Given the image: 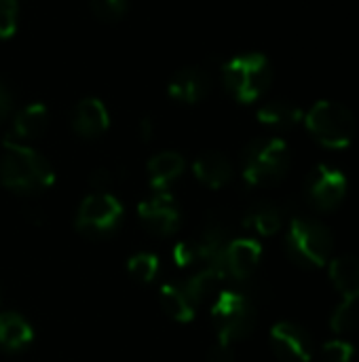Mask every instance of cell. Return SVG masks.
Returning <instances> with one entry per match:
<instances>
[{
  "instance_id": "obj_1",
  "label": "cell",
  "mask_w": 359,
  "mask_h": 362,
  "mask_svg": "<svg viewBox=\"0 0 359 362\" xmlns=\"http://www.w3.org/2000/svg\"><path fill=\"white\" fill-rule=\"evenodd\" d=\"M0 180L8 191L30 195L49 189L55 182V174L40 153L23 142L6 138L0 161Z\"/></svg>"
},
{
  "instance_id": "obj_2",
  "label": "cell",
  "mask_w": 359,
  "mask_h": 362,
  "mask_svg": "<svg viewBox=\"0 0 359 362\" xmlns=\"http://www.w3.org/2000/svg\"><path fill=\"white\" fill-rule=\"evenodd\" d=\"M286 250L296 265L305 269H322L332 259L334 235L322 221L296 216L286 233Z\"/></svg>"
},
{
  "instance_id": "obj_3",
  "label": "cell",
  "mask_w": 359,
  "mask_h": 362,
  "mask_svg": "<svg viewBox=\"0 0 359 362\" xmlns=\"http://www.w3.org/2000/svg\"><path fill=\"white\" fill-rule=\"evenodd\" d=\"M292 155L281 138L254 140L243 153V178L252 187H271L290 172Z\"/></svg>"
},
{
  "instance_id": "obj_4",
  "label": "cell",
  "mask_w": 359,
  "mask_h": 362,
  "mask_svg": "<svg viewBox=\"0 0 359 362\" xmlns=\"http://www.w3.org/2000/svg\"><path fill=\"white\" fill-rule=\"evenodd\" d=\"M305 125L309 134L326 148H347L355 138V117L353 112L332 100H322L305 115Z\"/></svg>"
},
{
  "instance_id": "obj_5",
  "label": "cell",
  "mask_w": 359,
  "mask_h": 362,
  "mask_svg": "<svg viewBox=\"0 0 359 362\" xmlns=\"http://www.w3.org/2000/svg\"><path fill=\"white\" fill-rule=\"evenodd\" d=\"M256 305L239 291H220L212 305V322L220 344L233 346L256 329Z\"/></svg>"
},
{
  "instance_id": "obj_6",
  "label": "cell",
  "mask_w": 359,
  "mask_h": 362,
  "mask_svg": "<svg viewBox=\"0 0 359 362\" xmlns=\"http://www.w3.org/2000/svg\"><path fill=\"white\" fill-rule=\"evenodd\" d=\"M224 85L235 100L250 104L256 102L271 85L273 70L262 53H245L233 57L224 66Z\"/></svg>"
},
{
  "instance_id": "obj_7",
  "label": "cell",
  "mask_w": 359,
  "mask_h": 362,
  "mask_svg": "<svg viewBox=\"0 0 359 362\" xmlns=\"http://www.w3.org/2000/svg\"><path fill=\"white\" fill-rule=\"evenodd\" d=\"M347 191H349L347 176L341 170L326 163L313 168L305 182V197L320 212L336 210L345 202Z\"/></svg>"
},
{
  "instance_id": "obj_8",
  "label": "cell",
  "mask_w": 359,
  "mask_h": 362,
  "mask_svg": "<svg viewBox=\"0 0 359 362\" xmlns=\"http://www.w3.org/2000/svg\"><path fill=\"white\" fill-rule=\"evenodd\" d=\"M123 218V204L106 191H95L83 199L76 212V227L87 235H106L116 229Z\"/></svg>"
},
{
  "instance_id": "obj_9",
  "label": "cell",
  "mask_w": 359,
  "mask_h": 362,
  "mask_svg": "<svg viewBox=\"0 0 359 362\" xmlns=\"http://www.w3.org/2000/svg\"><path fill=\"white\" fill-rule=\"evenodd\" d=\"M271 348L281 362H311L315 354V344L307 329L296 322L284 320L273 325L271 333Z\"/></svg>"
},
{
  "instance_id": "obj_10",
  "label": "cell",
  "mask_w": 359,
  "mask_h": 362,
  "mask_svg": "<svg viewBox=\"0 0 359 362\" xmlns=\"http://www.w3.org/2000/svg\"><path fill=\"white\" fill-rule=\"evenodd\" d=\"M138 214L142 223L161 238L176 233L182 221L180 208L169 191H154L148 199L140 202Z\"/></svg>"
},
{
  "instance_id": "obj_11",
  "label": "cell",
  "mask_w": 359,
  "mask_h": 362,
  "mask_svg": "<svg viewBox=\"0 0 359 362\" xmlns=\"http://www.w3.org/2000/svg\"><path fill=\"white\" fill-rule=\"evenodd\" d=\"M260 259H262V246L252 238H239L229 242L222 257V267L226 278L248 280L258 269Z\"/></svg>"
},
{
  "instance_id": "obj_12",
  "label": "cell",
  "mask_w": 359,
  "mask_h": 362,
  "mask_svg": "<svg viewBox=\"0 0 359 362\" xmlns=\"http://www.w3.org/2000/svg\"><path fill=\"white\" fill-rule=\"evenodd\" d=\"M231 242L229 227L222 218H209L203 231L193 240L195 250H197V261L203 265H220L222 267V257L224 250Z\"/></svg>"
},
{
  "instance_id": "obj_13",
  "label": "cell",
  "mask_w": 359,
  "mask_h": 362,
  "mask_svg": "<svg viewBox=\"0 0 359 362\" xmlns=\"http://www.w3.org/2000/svg\"><path fill=\"white\" fill-rule=\"evenodd\" d=\"M110 125L108 108L97 98H85L76 104L72 115V127L83 138H97Z\"/></svg>"
},
{
  "instance_id": "obj_14",
  "label": "cell",
  "mask_w": 359,
  "mask_h": 362,
  "mask_svg": "<svg viewBox=\"0 0 359 362\" xmlns=\"http://www.w3.org/2000/svg\"><path fill=\"white\" fill-rule=\"evenodd\" d=\"M207 91H209V76L205 74V70L197 66L182 68L180 72L174 74L169 83V95L186 104H195L203 100Z\"/></svg>"
},
{
  "instance_id": "obj_15",
  "label": "cell",
  "mask_w": 359,
  "mask_h": 362,
  "mask_svg": "<svg viewBox=\"0 0 359 362\" xmlns=\"http://www.w3.org/2000/svg\"><path fill=\"white\" fill-rule=\"evenodd\" d=\"M193 172L199 182H203L209 189H222L224 185L231 182L233 178V163L229 161L226 155L209 151L197 157L193 163Z\"/></svg>"
},
{
  "instance_id": "obj_16",
  "label": "cell",
  "mask_w": 359,
  "mask_h": 362,
  "mask_svg": "<svg viewBox=\"0 0 359 362\" xmlns=\"http://www.w3.org/2000/svg\"><path fill=\"white\" fill-rule=\"evenodd\" d=\"M326 267H328V274H330V282L343 295V299H347V301H359L358 257H351V255L336 257V259H330V263Z\"/></svg>"
},
{
  "instance_id": "obj_17",
  "label": "cell",
  "mask_w": 359,
  "mask_h": 362,
  "mask_svg": "<svg viewBox=\"0 0 359 362\" xmlns=\"http://www.w3.org/2000/svg\"><path fill=\"white\" fill-rule=\"evenodd\" d=\"M182 172H184V159L174 151H163L148 161V178L152 191H167L169 185L178 180Z\"/></svg>"
},
{
  "instance_id": "obj_18",
  "label": "cell",
  "mask_w": 359,
  "mask_h": 362,
  "mask_svg": "<svg viewBox=\"0 0 359 362\" xmlns=\"http://www.w3.org/2000/svg\"><path fill=\"white\" fill-rule=\"evenodd\" d=\"M32 339H34V331L23 316L15 312L0 314V348L8 352H17L28 348Z\"/></svg>"
},
{
  "instance_id": "obj_19",
  "label": "cell",
  "mask_w": 359,
  "mask_h": 362,
  "mask_svg": "<svg viewBox=\"0 0 359 362\" xmlns=\"http://www.w3.org/2000/svg\"><path fill=\"white\" fill-rule=\"evenodd\" d=\"M226 280L224 267L220 265H203L193 278H188L182 286L193 299L195 305H201L209 295H214L220 286V282Z\"/></svg>"
},
{
  "instance_id": "obj_20",
  "label": "cell",
  "mask_w": 359,
  "mask_h": 362,
  "mask_svg": "<svg viewBox=\"0 0 359 362\" xmlns=\"http://www.w3.org/2000/svg\"><path fill=\"white\" fill-rule=\"evenodd\" d=\"M159 299L163 310L178 322H190L195 318L197 305L188 297L182 284H163L159 291Z\"/></svg>"
},
{
  "instance_id": "obj_21",
  "label": "cell",
  "mask_w": 359,
  "mask_h": 362,
  "mask_svg": "<svg viewBox=\"0 0 359 362\" xmlns=\"http://www.w3.org/2000/svg\"><path fill=\"white\" fill-rule=\"evenodd\" d=\"M281 223H284V216H281L279 208L273 204H267V202L254 206L243 218L245 229H250L252 233L262 235V238L275 235L281 229Z\"/></svg>"
},
{
  "instance_id": "obj_22",
  "label": "cell",
  "mask_w": 359,
  "mask_h": 362,
  "mask_svg": "<svg viewBox=\"0 0 359 362\" xmlns=\"http://www.w3.org/2000/svg\"><path fill=\"white\" fill-rule=\"evenodd\" d=\"M47 121H49V115H47L44 104H30L15 117L13 136L17 138V142L34 140L42 136V132L47 129Z\"/></svg>"
},
{
  "instance_id": "obj_23",
  "label": "cell",
  "mask_w": 359,
  "mask_h": 362,
  "mask_svg": "<svg viewBox=\"0 0 359 362\" xmlns=\"http://www.w3.org/2000/svg\"><path fill=\"white\" fill-rule=\"evenodd\" d=\"M305 119L303 110L292 104V102H286V100H275V102H269L264 104L260 110H258V121L264 123V125H271V127H294L296 123H300Z\"/></svg>"
},
{
  "instance_id": "obj_24",
  "label": "cell",
  "mask_w": 359,
  "mask_h": 362,
  "mask_svg": "<svg viewBox=\"0 0 359 362\" xmlns=\"http://www.w3.org/2000/svg\"><path fill=\"white\" fill-rule=\"evenodd\" d=\"M359 327V301L343 299L334 314L330 316V329L336 333V337H345L353 333Z\"/></svg>"
},
{
  "instance_id": "obj_25",
  "label": "cell",
  "mask_w": 359,
  "mask_h": 362,
  "mask_svg": "<svg viewBox=\"0 0 359 362\" xmlns=\"http://www.w3.org/2000/svg\"><path fill=\"white\" fill-rule=\"evenodd\" d=\"M127 272L138 282H152L157 278V272H159V259L150 252H138L129 259Z\"/></svg>"
},
{
  "instance_id": "obj_26",
  "label": "cell",
  "mask_w": 359,
  "mask_h": 362,
  "mask_svg": "<svg viewBox=\"0 0 359 362\" xmlns=\"http://www.w3.org/2000/svg\"><path fill=\"white\" fill-rule=\"evenodd\" d=\"M355 354L358 352H355L353 344L347 341L345 337H336L322 346V361L324 362H353Z\"/></svg>"
},
{
  "instance_id": "obj_27",
  "label": "cell",
  "mask_w": 359,
  "mask_h": 362,
  "mask_svg": "<svg viewBox=\"0 0 359 362\" xmlns=\"http://www.w3.org/2000/svg\"><path fill=\"white\" fill-rule=\"evenodd\" d=\"M91 11L99 21L114 23L127 11V0H91Z\"/></svg>"
},
{
  "instance_id": "obj_28",
  "label": "cell",
  "mask_w": 359,
  "mask_h": 362,
  "mask_svg": "<svg viewBox=\"0 0 359 362\" xmlns=\"http://www.w3.org/2000/svg\"><path fill=\"white\" fill-rule=\"evenodd\" d=\"M17 30V0H0V38H11Z\"/></svg>"
},
{
  "instance_id": "obj_29",
  "label": "cell",
  "mask_w": 359,
  "mask_h": 362,
  "mask_svg": "<svg viewBox=\"0 0 359 362\" xmlns=\"http://www.w3.org/2000/svg\"><path fill=\"white\" fill-rule=\"evenodd\" d=\"M174 261L178 267H188L193 263H197V250H195V244L193 242H178L174 246V252H171Z\"/></svg>"
},
{
  "instance_id": "obj_30",
  "label": "cell",
  "mask_w": 359,
  "mask_h": 362,
  "mask_svg": "<svg viewBox=\"0 0 359 362\" xmlns=\"http://www.w3.org/2000/svg\"><path fill=\"white\" fill-rule=\"evenodd\" d=\"M209 362H235V352H233V346L229 344H220L216 341V346L209 350Z\"/></svg>"
},
{
  "instance_id": "obj_31",
  "label": "cell",
  "mask_w": 359,
  "mask_h": 362,
  "mask_svg": "<svg viewBox=\"0 0 359 362\" xmlns=\"http://www.w3.org/2000/svg\"><path fill=\"white\" fill-rule=\"evenodd\" d=\"M8 110H11V95L6 91V87L0 83V121L8 115Z\"/></svg>"
},
{
  "instance_id": "obj_32",
  "label": "cell",
  "mask_w": 359,
  "mask_h": 362,
  "mask_svg": "<svg viewBox=\"0 0 359 362\" xmlns=\"http://www.w3.org/2000/svg\"><path fill=\"white\" fill-rule=\"evenodd\" d=\"M152 134H154V123H152L150 117H144L142 123H140V136H142L144 140H150Z\"/></svg>"
}]
</instances>
